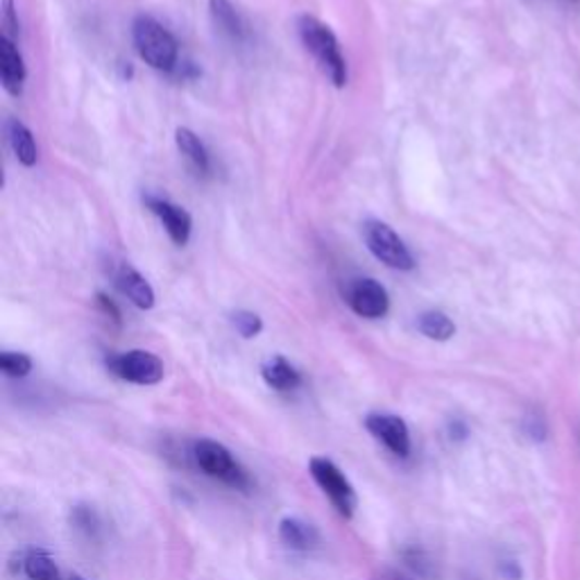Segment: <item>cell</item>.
Here are the masks:
<instances>
[{
    "mask_svg": "<svg viewBox=\"0 0 580 580\" xmlns=\"http://www.w3.org/2000/svg\"><path fill=\"white\" fill-rule=\"evenodd\" d=\"M363 239L367 250L395 270H413L415 258L406 243L395 234V229L382 220H367L363 225Z\"/></svg>",
    "mask_w": 580,
    "mask_h": 580,
    "instance_id": "5",
    "label": "cell"
},
{
    "mask_svg": "<svg viewBox=\"0 0 580 580\" xmlns=\"http://www.w3.org/2000/svg\"><path fill=\"white\" fill-rule=\"evenodd\" d=\"M231 325L243 336V338H256L261 331H264V321L252 311H237L231 313Z\"/></svg>",
    "mask_w": 580,
    "mask_h": 580,
    "instance_id": "20",
    "label": "cell"
},
{
    "mask_svg": "<svg viewBox=\"0 0 580 580\" xmlns=\"http://www.w3.org/2000/svg\"><path fill=\"white\" fill-rule=\"evenodd\" d=\"M5 132H8V141L12 145V150L16 155V159L23 164V166H35L37 164V143H35V136L33 132L27 130L21 121L16 119H8L5 123Z\"/></svg>",
    "mask_w": 580,
    "mask_h": 580,
    "instance_id": "15",
    "label": "cell"
},
{
    "mask_svg": "<svg viewBox=\"0 0 580 580\" xmlns=\"http://www.w3.org/2000/svg\"><path fill=\"white\" fill-rule=\"evenodd\" d=\"M309 472L313 481L321 485V490L329 497L338 515L345 519H352L359 508L357 490L350 483V479L342 474V470L336 466V462L325 456H313L309 460Z\"/></svg>",
    "mask_w": 580,
    "mask_h": 580,
    "instance_id": "3",
    "label": "cell"
},
{
    "mask_svg": "<svg viewBox=\"0 0 580 580\" xmlns=\"http://www.w3.org/2000/svg\"><path fill=\"white\" fill-rule=\"evenodd\" d=\"M98 306L102 309V313L109 317V321H113L116 325H121V311L107 295H102V293L98 295Z\"/></svg>",
    "mask_w": 580,
    "mask_h": 580,
    "instance_id": "23",
    "label": "cell"
},
{
    "mask_svg": "<svg viewBox=\"0 0 580 580\" xmlns=\"http://www.w3.org/2000/svg\"><path fill=\"white\" fill-rule=\"evenodd\" d=\"M73 580H84V578H73Z\"/></svg>",
    "mask_w": 580,
    "mask_h": 580,
    "instance_id": "28",
    "label": "cell"
},
{
    "mask_svg": "<svg viewBox=\"0 0 580 580\" xmlns=\"http://www.w3.org/2000/svg\"><path fill=\"white\" fill-rule=\"evenodd\" d=\"M3 27H5L3 37L12 39L16 44L21 25H19V16H16V10H14V0H3Z\"/></svg>",
    "mask_w": 580,
    "mask_h": 580,
    "instance_id": "22",
    "label": "cell"
},
{
    "mask_svg": "<svg viewBox=\"0 0 580 580\" xmlns=\"http://www.w3.org/2000/svg\"><path fill=\"white\" fill-rule=\"evenodd\" d=\"M107 367L121 382L134 386H157L164 379V363L157 354L145 350H132L107 359Z\"/></svg>",
    "mask_w": 580,
    "mask_h": 580,
    "instance_id": "6",
    "label": "cell"
},
{
    "mask_svg": "<svg viewBox=\"0 0 580 580\" xmlns=\"http://www.w3.org/2000/svg\"><path fill=\"white\" fill-rule=\"evenodd\" d=\"M527 433L531 435L533 440H544L546 438V426H544L542 418H529L527 420Z\"/></svg>",
    "mask_w": 580,
    "mask_h": 580,
    "instance_id": "24",
    "label": "cell"
},
{
    "mask_svg": "<svg viewBox=\"0 0 580 580\" xmlns=\"http://www.w3.org/2000/svg\"><path fill=\"white\" fill-rule=\"evenodd\" d=\"M176 141H178V148L180 153L189 159V164L200 172V176H207L212 164H209V153L202 141L197 138L195 132H191L189 128H180L176 132Z\"/></svg>",
    "mask_w": 580,
    "mask_h": 580,
    "instance_id": "16",
    "label": "cell"
},
{
    "mask_svg": "<svg viewBox=\"0 0 580 580\" xmlns=\"http://www.w3.org/2000/svg\"><path fill=\"white\" fill-rule=\"evenodd\" d=\"M132 37L141 60L148 67L157 71H172L178 67V41L153 16H136Z\"/></svg>",
    "mask_w": 580,
    "mask_h": 580,
    "instance_id": "2",
    "label": "cell"
},
{
    "mask_svg": "<svg viewBox=\"0 0 580 580\" xmlns=\"http://www.w3.org/2000/svg\"><path fill=\"white\" fill-rule=\"evenodd\" d=\"M345 300L357 315L367 321H379L390 311L388 290L374 279H354L345 290Z\"/></svg>",
    "mask_w": 580,
    "mask_h": 580,
    "instance_id": "7",
    "label": "cell"
},
{
    "mask_svg": "<svg viewBox=\"0 0 580 580\" xmlns=\"http://www.w3.org/2000/svg\"><path fill=\"white\" fill-rule=\"evenodd\" d=\"M418 329L431 338V340H438V342H447L454 338L456 334V325L451 323V317L443 311H426L418 317Z\"/></svg>",
    "mask_w": 580,
    "mask_h": 580,
    "instance_id": "17",
    "label": "cell"
},
{
    "mask_svg": "<svg viewBox=\"0 0 580 580\" xmlns=\"http://www.w3.org/2000/svg\"><path fill=\"white\" fill-rule=\"evenodd\" d=\"M0 80H3L5 92L12 96L23 94L25 82V64L16 44L8 37H0Z\"/></svg>",
    "mask_w": 580,
    "mask_h": 580,
    "instance_id": "10",
    "label": "cell"
},
{
    "mask_svg": "<svg viewBox=\"0 0 580 580\" xmlns=\"http://www.w3.org/2000/svg\"><path fill=\"white\" fill-rule=\"evenodd\" d=\"M279 540L290 551H311L321 544V535H317L315 527L306 524V521L298 517H283L279 521Z\"/></svg>",
    "mask_w": 580,
    "mask_h": 580,
    "instance_id": "12",
    "label": "cell"
},
{
    "mask_svg": "<svg viewBox=\"0 0 580 580\" xmlns=\"http://www.w3.org/2000/svg\"><path fill=\"white\" fill-rule=\"evenodd\" d=\"M376 580H413V578L403 576V573H399V571H395V569H382L379 576H376Z\"/></svg>",
    "mask_w": 580,
    "mask_h": 580,
    "instance_id": "26",
    "label": "cell"
},
{
    "mask_svg": "<svg viewBox=\"0 0 580 580\" xmlns=\"http://www.w3.org/2000/svg\"><path fill=\"white\" fill-rule=\"evenodd\" d=\"M449 435H451V440L460 443V440H466V438H468V435H470V428H468L466 422L454 420V422L449 424Z\"/></svg>",
    "mask_w": 580,
    "mask_h": 580,
    "instance_id": "25",
    "label": "cell"
},
{
    "mask_svg": "<svg viewBox=\"0 0 580 580\" xmlns=\"http://www.w3.org/2000/svg\"><path fill=\"white\" fill-rule=\"evenodd\" d=\"M261 376L264 382L279 392H290L302 386V374L295 370V365L283 357H273L261 367Z\"/></svg>",
    "mask_w": 580,
    "mask_h": 580,
    "instance_id": "13",
    "label": "cell"
},
{
    "mask_svg": "<svg viewBox=\"0 0 580 580\" xmlns=\"http://www.w3.org/2000/svg\"><path fill=\"white\" fill-rule=\"evenodd\" d=\"M365 428L374 440L388 447L397 458L411 456V431L399 415L392 413H370L365 418Z\"/></svg>",
    "mask_w": 580,
    "mask_h": 580,
    "instance_id": "8",
    "label": "cell"
},
{
    "mask_svg": "<svg viewBox=\"0 0 580 580\" xmlns=\"http://www.w3.org/2000/svg\"><path fill=\"white\" fill-rule=\"evenodd\" d=\"M298 31L304 48L313 55V60L317 67L323 69V73L338 86L347 84V64L345 57L340 52L336 35L329 31V25L323 21H317L313 16H300L298 21Z\"/></svg>",
    "mask_w": 580,
    "mask_h": 580,
    "instance_id": "1",
    "label": "cell"
},
{
    "mask_svg": "<svg viewBox=\"0 0 580 580\" xmlns=\"http://www.w3.org/2000/svg\"><path fill=\"white\" fill-rule=\"evenodd\" d=\"M0 370L12 379H23L33 372V359L23 352H3L0 354Z\"/></svg>",
    "mask_w": 580,
    "mask_h": 580,
    "instance_id": "19",
    "label": "cell"
},
{
    "mask_svg": "<svg viewBox=\"0 0 580 580\" xmlns=\"http://www.w3.org/2000/svg\"><path fill=\"white\" fill-rule=\"evenodd\" d=\"M23 571L31 580H62L60 569H57L55 560L50 558V554L41 548H33L27 551V556L23 560Z\"/></svg>",
    "mask_w": 580,
    "mask_h": 580,
    "instance_id": "18",
    "label": "cell"
},
{
    "mask_svg": "<svg viewBox=\"0 0 580 580\" xmlns=\"http://www.w3.org/2000/svg\"><path fill=\"white\" fill-rule=\"evenodd\" d=\"M145 205H148V209L164 222L172 243L176 245L189 243L193 222H191V216L182 207L172 205V202L164 197H155V195H145Z\"/></svg>",
    "mask_w": 580,
    "mask_h": 580,
    "instance_id": "9",
    "label": "cell"
},
{
    "mask_svg": "<svg viewBox=\"0 0 580 580\" xmlns=\"http://www.w3.org/2000/svg\"><path fill=\"white\" fill-rule=\"evenodd\" d=\"M116 286L121 288V293L138 309L148 311L155 306V290L153 286L145 281L132 266H121V270L116 273Z\"/></svg>",
    "mask_w": 580,
    "mask_h": 580,
    "instance_id": "11",
    "label": "cell"
},
{
    "mask_svg": "<svg viewBox=\"0 0 580 580\" xmlns=\"http://www.w3.org/2000/svg\"><path fill=\"white\" fill-rule=\"evenodd\" d=\"M71 521L77 531H82L84 535H89V537H94L100 531V519H98L96 510L89 506H75L71 512Z\"/></svg>",
    "mask_w": 580,
    "mask_h": 580,
    "instance_id": "21",
    "label": "cell"
},
{
    "mask_svg": "<svg viewBox=\"0 0 580 580\" xmlns=\"http://www.w3.org/2000/svg\"><path fill=\"white\" fill-rule=\"evenodd\" d=\"M502 571H504V573H506V576H510V578H512V580H517V578H519V576H521V571H519V567H517V565H515V563H506V565H504V567H502Z\"/></svg>",
    "mask_w": 580,
    "mask_h": 580,
    "instance_id": "27",
    "label": "cell"
},
{
    "mask_svg": "<svg viewBox=\"0 0 580 580\" xmlns=\"http://www.w3.org/2000/svg\"><path fill=\"white\" fill-rule=\"evenodd\" d=\"M193 458L197 462V468L212 479H218L237 490H247L250 487V476L247 472L239 466L231 456V451L209 438H202L193 445Z\"/></svg>",
    "mask_w": 580,
    "mask_h": 580,
    "instance_id": "4",
    "label": "cell"
},
{
    "mask_svg": "<svg viewBox=\"0 0 580 580\" xmlns=\"http://www.w3.org/2000/svg\"><path fill=\"white\" fill-rule=\"evenodd\" d=\"M209 8H212V19H214L216 27L227 39L237 41V44L247 39V25H245L243 16L237 12V8L229 3V0H212Z\"/></svg>",
    "mask_w": 580,
    "mask_h": 580,
    "instance_id": "14",
    "label": "cell"
}]
</instances>
